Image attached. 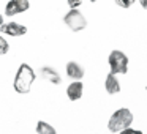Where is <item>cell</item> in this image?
Returning a JSON list of instances; mask_svg holds the SVG:
<instances>
[{"label":"cell","mask_w":147,"mask_h":134,"mask_svg":"<svg viewBox=\"0 0 147 134\" xmlns=\"http://www.w3.org/2000/svg\"><path fill=\"white\" fill-rule=\"evenodd\" d=\"M82 93H84V85H82L81 80H73L67 88V96H68L70 101H78V99H81Z\"/></svg>","instance_id":"7"},{"label":"cell","mask_w":147,"mask_h":134,"mask_svg":"<svg viewBox=\"0 0 147 134\" xmlns=\"http://www.w3.org/2000/svg\"><path fill=\"white\" fill-rule=\"evenodd\" d=\"M68 2V5H70L71 8H78V7H81V3H82V0H67Z\"/></svg>","instance_id":"14"},{"label":"cell","mask_w":147,"mask_h":134,"mask_svg":"<svg viewBox=\"0 0 147 134\" xmlns=\"http://www.w3.org/2000/svg\"><path fill=\"white\" fill-rule=\"evenodd\" d=\"M29 8H30L29 0H10L5 5V14L8 17H13V16H18V14L27 11Z\"/></svg>","instance_id":"5"},{"label":"cell","mask_w":147,"mask_h":134,"mask_svg":"<svg viewBox=\"0 0 147 134\" xmlns=\"http://www.w3.org/2000/svg\"><path fill=\"white\" fill-rule=\"evenodd\" d=\"M136 0H115V3L119 5V7H122V8H128V7H131V5L134 3Z\"/></svg>","instance_id":"13"},{"label":"cell","mask_w":147,"mask_h":134,"mask_svg":"<svg viewBox=\"0 0 147 134\" xmlns=\"http://www.w3.org/2000/svg\"><path fill=\"white\" fill-rule=\"evenodd\" d=\"M109 68L114 74H125L128 70V57L122 51H112L109 54Z\"/></svg>","instance_id":"3"},{"label":"cell","mask_w":147,"mask_h":134,"mask_svg":"<svg viewBox=\"0 0 147 134\" xmlns=\"http://www.w3.org/2000/svg\"><path fill=\"white\" fill-rule=\"evenodd\" d=\"M36 133L38 134H54L55 128L51 126L48 121H38V125H36Z\"/></svg>","instance_id":"11"},{"label":"cell","mask_w":147,"mask_h":134,"mask_svg":"<svg viewBox=\"0 0 147 134\" xmlns=\"http://www.w3.org/2000/svg\"><path fill=\"white\" fill-rule=\"evenodd\" d=\"M139 2H141V5H142L144 8H147V0H139Z\"/></svg>","instance_id":"15"},{"label":"cell","mask_w":147,"mask_h":134,"mask_svg":"<svg viewBox=\"0 0 147 134\" xmlns=\"http://www.w3.org/2000/svg\"><path fill=\"white\" fill-rule=\"evenodd\" d=\"M41 77L46 79L48 82H51V84H55V85L62 84V77H60V74H59V71L52 66H43L41 68Z\"/></svg>","instance_id":"8"},{"label":"cell","mask_w":147,"mask_h":134,"mask_svg":"<svg viewBox=\"0 0 147 134\" xmlns=\"http://www.w3.org/2000/svg\"><path fill=\"white\" fill-rule=\"evenodd\" d=\"M67 76L73 80H81L84 77V68L76 62H70L67 63Z\"/></svg>","instance_id":"9"},{"label":"cell","mask_w":147,"mask_h":134,"mask_svg":"<svg viewBox=\"0 0 147 134\" xmlns=\"http://www.w3.org/2000/svg\"><path fill=\"white\" fill-rule=\"evenodd\" d=\"M35 77H36V74L30 65H27V63L19 65V68L16 71V76H14V80H13V88L18 93H21V95H26L32 88V84L35 82Z\"/></svg>","instance_id":"1"},{"label":"cell","mask_w":147,"mask_h":134,"mask_svg":"<svg viewBox=\"0 0 147 134\" xmlns=\"http://www.w3.org/2000/svg\"><path fill=\"white\" fill-rule=\"evenodd\" d=\"M63 22L67 24V25L70 27L73 32H81V30H84V29L87 27V19H86V16H84V14L81 13L79 10H76V8L70 10L67 14H65Z\"/></svg>","instance_id":"4"},{"label":"cell","mask_w":147,"mask_h":134,"mask_svg":"<svg viewBox=\"0 0 147 134\" xmlns=\"http://www.w3.org/2000/svg\"><path fill=\"white\" fill-rule=\"evenodd\" d=\"M105 88L109 95H115V93L120 92V84H119V79L115 77L114 73H109L106 76V80H105Z\"/></svg>","instance_id":"10"},{"label":"cell","mask_w":147,"mask_h":134,"mask_svg":"<svg viewBox=\"0 0 147 134\" xmlns=\"http://www.w3.org/2000/svg\"><path fill=\"white\" fill-rule=\"evenodd\" d=\"M131 123H133V114L130 112V109L122 107L111 115V118L108 121V128L112 133H120L125 128L131 126Z\"/></svg>","instance_id":"2"},{"label":"cell","mask_w":147,"mask_h":134,"mask_svg":"<svg viewBox=\"0 0 147 134\" xmlns=\"http://www.w3.org/2000/svg\"><path fill=\"white\" fill-rule=\"evenodd\" d=\"M2 32L7 33L8 36H22L27 33V27H24L22 24H18V22H8L2 25Z\"/></svg>","instance_id":"6"},{"label":"cell","mask_w":147,"mask_h":134,"mask_svg":"<svg viewBox=\"0 0 147 134\" xmlns=\"http://www.w3.org/2000/svg\"><path fill=\"white\" fill-rule=\"evenodd\" d=\"M146 90H147V87H146Z\"/></svg>","instance_id":"19"},{"label":"cell","mask_w":147,"mask_h":134,"mask_svg":"<svg viewBox=\"0 0 147 134\" xmlns=\"http://www.w3.org/2000/svg\"><path fill=\"white\" fill-rule=\"evenodd\" d=\"M3 25V16H2V14H0V27Z\"/></svg>","instance_id":"16"},{"label":"cell","mask_w":147,"mask_h":134,"mask_svg":"<svg viewBox=\"0 0 147 134\" xmlns=\"http://www.w3.org/2000/svg\"><path fill=\"white\" fill-rule=\"evenodd\" d=\"M0 32H2V27H0Z\"/></svg>","instance_id":"18"},{"label":"cell","mask_w":147,"mask_h":134,"mask_svg":"<svg viewBox=\"0 0 147 134\" xmlns=\"http://www.w3.org/2000/svg\"><path fill=\"white\" fill-rule=\"evenodd\" d=\"M90 2H96V0H90Z\"/></svg>","instance_id":"17"},{"label":"cell","mask_w":147,"mask_h":134,"mask_svg":"<svg viewBox=\"0 0 147 134\" xmlns=\"http://www.w3.org/2000/svg\"><path fill=\"white\" fill-rule=\"evenodd\" d=\"M8 51H10V44H8V41L3 38V36H0V55H5Z\"/></svg>","instance_id":"12"}]
</instances>
